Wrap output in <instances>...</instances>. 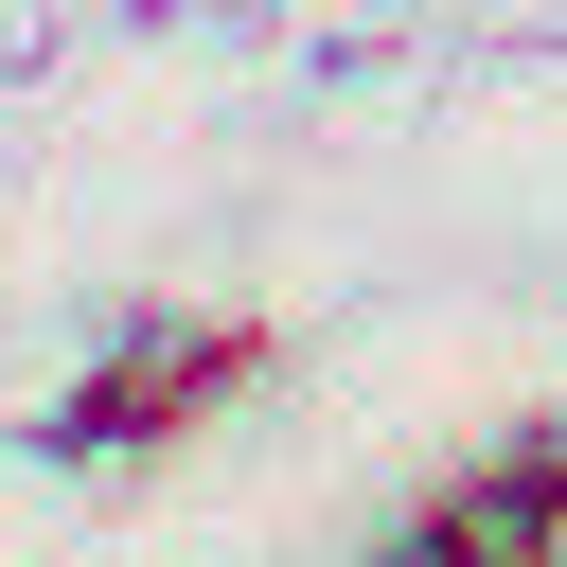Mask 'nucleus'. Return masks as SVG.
Masks as SVG:
<instances>
[{
  "mask_svg": "<svg viewBox=\"0 0 567 567\" xmlns=\"http://www.w3.org/2000/svg\"><path fill=\"white\" fill-rule=\"evenodd\" d=\"M425 532H443L461 567H532V461H478V478H461Z\"/></svg>",
  "mask_w": 567,
  "mask_h": 567,
  "instance_id": "nucleus-1",
  "label": "nucleus"
},
{
  "mask_svg": "<svg viewBox=\"0 0 567 567\" xmlns=\"http://www.w3.org/2000/svg\"><path fill=\"white\" fill-rule=\"evenodd\" d=\"M532 567H567V443L532 461Z\"/></svg>",
  "mask_w": 567,
  "mask_h": 567,
  "instance_id": "nucleus-2",
  "label": "nucleus"
},
{
  "mask_svg": "<svg viewBox=\"0 0 567 567\" xmlns=\"http://www.w3.org/2000/svg\"><path fill=\"white\" fill-rule=\"evenodd\" d=\"M390 567H461V549H443V532H408V549H390Z\"/></svg>",
  "mask_w": 567,
  "mask_h": 567,
  "instance_id": "nucleus-3",
  "label": "nucleus"
}]
</instances>
